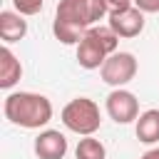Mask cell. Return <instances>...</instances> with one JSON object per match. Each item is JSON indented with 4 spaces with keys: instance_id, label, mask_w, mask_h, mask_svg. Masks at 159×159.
<instances>
[{
    "instance_id": "6da1fadb",
    "label": "cell",
    "mask_w": 159,
    "mask_h": 159,
    "mask_svg": "<svg viewBox=\"0 0 159 159\" xmlns=\"http://www.w3.org/2000/svg\"><path fill=\"white\" fill-rule=\"evenodd\" d=\"M109 15L104 0H60L52 32L62 45H80L84 32Z\"/></svg>"
},
{
    "instance_id": "7a4b0ae2",
    "label": "cell",
    "mask_w": 159,
    "mask_h": 159,
    "mask_svg": "<svg viewBox=\"0 0 159 159\" xmlns=\"http://www.w3.org/2000/svg\"><path fill=\"white\" fill-rule=\"evenodd\" d=\"M5 117L22 129H40L47 127L52 119V102L37 92H12L2 102Z\"/></svg>"
},
{
    "instance_id": "3957f363",
    "label": "cell",
    "mask_w": 159,
    "mask_h": 159,
    "mask_svg": "<svg viewBox=\"0 0 159 159\" xmlns=\"http://www.w3.org/2000/svg\"><path fill=\"white\" fill-rule=\"evenodd\" d=\"M119 37L112 32V27L104 25H94L84 32V37L77 45V62L84 70H102V65L107 62L109 55L117 52Z\"/></svg>"
},
{
    "instance_id": "277c9868",
    "label": "cell",
    "mask_w": 159,
    "mask_h": 159,
    "mask_svg": "<svg viewBox=\"0 0 159 159\" xmlns=\"http://www.w3.org/2000/svg\"><path fill=\"white\" fill-rule=\"evenodd\" d=\"M60 117H62V124L70 132L82 134V137H92L99 129V124H102L99 107L89 97H75V99H70L62 107V114Z\"/></svg>"
},
{
    "instance_id": "5b68a950",
    "label": "cell",
    "mask_w": 159,
    "mask_h": 159,
    "mask_svg": "<svg viewBox=\"0 0 159 159\" xmlns=\"http://www.w3.org/2000/svg\"><path fill=\"white\" fill-rule=\"evenodd\" d=\"M99 75H102V82H107L109 87L119 89V87H124V84H129L134 80L137 60H134L132 52H114V55L107 57V62L102 65Z\"/></svg>"
},
{
    "instance_id": "8992f818",
    "label": "cell",
    "mask_w": 159,
    "mask_h": 159,
    "mask_svg": "<svg viewBox=\"0 0 159 159\" xmlns=\"http://www.w3.org/2000/svg\"><path fill=\"white\" fill-rule=\"evenodd\" d=\"M107 27H112V32L117 37H124V40L137 37L144 30V12L139 7H134V5L122 7V10H109Z\"/></svg>"
},
{
    "instance_id": "52a82bcc",
    "label": "cell",
    "mask_w": 159,
    "mask_h": 159,
    "mask_svg": "<svg viewBox=\"0 0 159 159\" xmlns=\"http://www.w3.org/2000/svg\"><path fill=\"white\" fill-rule=\"evenodd\" d=\"M104 107H107V114L117 124H129V122H137V117H139V99L124 87L112 89L107 94Z\"/></svg>"
},
{
    "instance_id": "ba28073f",
    "label": "cell",
    "mask_w": 159,
    "mask_h": 159,
    "mask_svg": "<svg viewBox=\"0 0 159 159\" xmlns=\"http://www.w3.org/2000/svg\"><path fill=\"white\" fill-rule=\"evenodd\" d=\"M35 154L40 159H65L67 137L60 129H45L35 137Z\"/></svg>"
},
{
    "instance_id": "9c48e42d",
    "label": "cell",
    "mask_w": 159,
    "mask_h": 159,
    "mask_svg": "<svg viewBox=\"0 0 159 159\" xmlns=\"http://www.w3.org/2000/svg\"><path fill=\"white\" fill-rule=\"evenodd\" d=\"M25 35H27V20H25V15L12 12V10H2L0 12V37H2V42L5 45L20 42Z\"/></svg>"
},
{
    "instance_id": "30bf717a",
    "label": "cell",
    "mask_w": 159,
    "mask_h": 159,
    "mask_svg": "<svg viewBox=\"0 0 159 159\" xmlns=\"http://www.w3.org/2000/svg\"><path fill=\"white\" fill-rule=\"evenodd\" d=\"M20 77H22V65L15 57V52L5 45L0 50V87L10 89V87H15L20 82Z\"/></svg>"
},
{
    "instance_id": "8fae6325",
    "label": "cell",
    "mask_w": 159,
    "mask_h": 159,
    "mask_svg": "<svg viewBox=\"0 0 159 159\" xmlns=\"http://www.w3.org/2000/svg\"><path fill=\"white\" fill-rule=\"evenodd\" d=\"M137 139L142 144L159 142V109H147L137 117Z\"/></svg>"
},
{
    "instance_id": "7c38bea8",
    "label": "cell",
    "mask_w": 159,
    "mask_h": 159,
    "mask_svg": "<svg viewBox=\"0 0 159 159\" xmlns=\"http://www.w3.org/2000/svg\"><path fill=\"white\" fill-rule=\"evenodd\" d=\"M75 157L77 159H107V149L99 139L94 137H82L77 142V149H75Z\"/></svg>"
},
{
    "instance_id": "4fadbf2b",
    "label": "cell",
    "mask_w": 159,
    "mask_h": 159,
    "mask_svg": "<svg viewBox=\"0 0 159 159\" xmlns=\"http://www.w3.org/2000/svg\"><path fill=\"white\" fill-rule=\"evenodd\" d=\"M12 5H15V12H20V15H37L42 10L45 0H12Z\"/></svg>"
},
{
    "instance_id": "5bb4252c",
    "label": "cell",
    "mask_w": 159,
    "mask_h": 159,
    "mask_svg": "<svg viewBox=\"0 0 159 159\" xmlns=\"http://www.w3.org/2000/svg\"><path fill=\"white\" fill-rule=\"evenodd\" d=\"M132 5L142 12H159V0H132Z\"/></svg>"
},
{
    "instance_id": "9a60e30c",
    "label": "cell",
    "mask_w": 159,
    "mask_h": 159,
    "mask_svg": "<svg viewBox=\"0 0 159 159\" xmlns=\"http://www.w3.org/2000/svg\"><path fill=\"white\" fill-rule=\"evenodd\" d=\"M104 2H107L109 10H122V7H129L132 5V0H104Z\"/></svg>"
},
{
    "instance_id": "2e32d148",
    "label": "cell",
    "mask_w": 159,
    "mask_h": 159,
    "mask_svg": "<svg viewBox=\"0 0 159 159\" xmlns=\"http://www.w3.org/2000/svg\"><path fill=\"white\" fill-rule=\"evenodd\" d=\"M139 159H159V147H154V149H149V152H144Z\"/></svg>"
}]
</instances>
